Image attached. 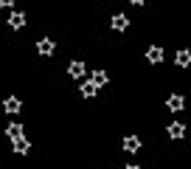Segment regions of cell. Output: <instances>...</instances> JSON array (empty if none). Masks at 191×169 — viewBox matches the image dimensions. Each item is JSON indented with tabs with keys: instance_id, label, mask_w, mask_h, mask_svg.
Instances as JSON below:
<instances>
[{
	"instance_id": "cell-1",
	"label": "cell",
	"mask_w": 191,
	"mask_h": 169,
	"mask_svg": "<svg viewBox=\"0 0 191 169\" xmlns=\"http://www.w3.org/2000/svg\"><path fill=\"white\" fill-rule=\"evenodd\" d=\"M132 3H141V0H132Z\"/></svg>"
}]
</instances>
